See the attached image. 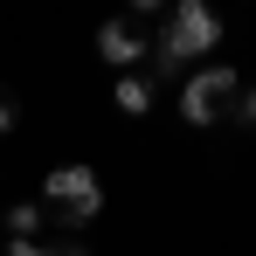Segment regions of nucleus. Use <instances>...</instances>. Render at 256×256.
<instances>
[{"instance_id":"1","label":"nucleus","mask_w":256,"mask_h":256,"mask_svg":"<svg viewBox=\"0 0 256 256\" xmlns=\"http://www.w3.org/2000/svg\"><path fill=\"white\" fill-rule=\"evenodd\" d=\"M214 42H222L214 7H208V0H180V7L166 14V28H160V48H152V56H160L166 76H180V62H187V56H208Z\"/></svg>"},{"instance_id":"2","label":"nucleus","mask_w":256,"mask_h":256,"mask_svg":"<svg viewBox=\"0 0 256 256\" xmlns=\"http://www.w3.org/2000/svg\"><path fill=\"white\" fill-rule=\"evenodd\" d=\"M42 208L56 222H90V214L104 208V187H97V173L76 166V160H62V166L42 173Z\"/></svg>"},{"instance_id":"3","label":"nucleus","mask_w":256,"mask_h":256,"mask_svg":"<svg viewBox=\"0 0 256 256\" xmlns=\"http://www.w3.org/2000/svg\"><path fill=\"white\" fill-rule=\"evenodd\" d=\"M236 97H242L236 70H228V62H208V70H194V76L180 84V118H187V125H214Z\"/></svg>"},{"instance_id":"4","label":"nucleus","mask_w":256,"mask_h":256,"mask_svg":"<svg viewBox=\"0 0 256 256\" xmlns=\"http://www.w3.org/2000/svg\"><path fill=\"white\" fill-rule=\"evenodd\" d=\"M97 56H104V62L125 76V70H138V62H146V42L132 35L125 21H104V28H97Z\"/></svg>"},{"instance_id":"5","label":"nucleus","mask_w":256,"mask_h":256,"mask_svg":"<svg viewBox=\"0 0 256 256\" xmlns=\"http://www.w3.org/2000/svg\"><path fill=\"white\" fill-rule=\"evenodd\" d=\"M111 97H118V111H125V118H146V111H152V76H138V70H125Z\"/></svg>"},{"instance_id":"6","label":"nucleus","mask_w":256,"mask_h":256,"mask_svg":"<svg viewBox=\"0 0 256 256\" xmlns=\"http://www.w3.org/2000/svg\"><path fill=\"white\" fill-rule=\"evenodd\" d=\"M35 228H42V208L35 201H14L7 208V236H35Z\"/></svg>"},{"instance_id":"7","label":"nucleus","mask_w":256,"mask_h":256,"mask_svg":"<svg viewBox=\"0 0 256 256\" xmlns=\"http://www.w3.org/2000/svg\"><path fill=\"white\" fill-rule=\"evenodd\" d=\"M14 125H21V97L0 84V132H14Z\"/></svg>"},{"instance_id":"8","label":"nucleus","mask_w":256,"mask_h":256,"mask_svg":"<svg viewBox=\"0 0 256 256\" xmlns=\"http://www.w3.org/2000/svg\"><path fill=\"white\" fill-rule=\"evenodd\" d=\"M7 256H42V242L35 236H7Z\"/></svg>"},{"instance_id":"9","label":"nucleus","mask_w":256,"mask_h":256,"mask_svg":"<svg viewBox=\"0 0 256 256\" xmlns=\"http://www.w3.org/2000/svg\"><path fill=\"white\" fill-rule=\"evenodd\" d=\"M242 118L256 125V84H242Z\"/></svg>"},{"instance_id":"10","label":"nucleus","mask_w":256,"mask_h":256,"mask_svg":"<svg viewBox=\"0 0 256 256\" xmlns=\"http://www.w3.org/2000/svg\"><path fill=\"white\" fill-rule=\"evenodd\" d=\"M42 256H90L84 242H56V250H42Z\"/></svg>"}]
</instances>
